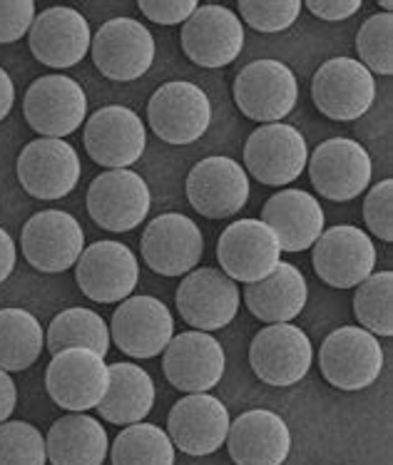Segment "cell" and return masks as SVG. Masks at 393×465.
<instances>
[{"label":"cell","instance_id":"obj_2","mask_svg":"<svg viewBox=\"0 0 393 465\" xmlns=\"http://www.w3.org/2000/svg\"><path fill=\"white\" fill-rule=\"evenodd\" d=\"M152 133L167 144H192L211 124V103L194 83L174 80L154 90L147 104Z\"/></svg>","mask_w":393,"mask_h":465},{"label":"cell","instance_id":"obj_33","mask_svg":"<svg viewBox=\"0 0 393 465\" xmlns=\"http://www.w3.org/2000/svg\"><path fill=\"white\" fill-rule=\"evenodd\" d=\"M113 465H174L170 436L154 423H133L113 443Z\"/></svg>","mask_w":393,"mask_h":465},{"label":"cell","instance_id":"obj_20","mask_svg":"<svg viewBox=\"0 0 393 465\" xmlns=\"http://www.w3.org/2000/svg\"><path fill=\"white\" fill-rule=\"evenodd\" d=\"M244 48V25L224 5H200L182 25L184 55L201 67H227Z\"/></svg>","mask_w":393,"mask_h":465},{"label":"cell","instance_id":"obj_29","mask_svg":"<svg viewBox=\"0 0 393 465\" xmlns=\"http://www.w3.org/2000/svg\"><path fill=\"white\" fill-rule=\"evenodd\" d=\"M45 450L53 465H103L110 453V440L97 418L70 413L50 426Z\"/></svg>","mask_w":393,"mask_h":465},{"label":"cell","instance_id":"obj_10","mask_svg":"<svg viewBox=\"0 0 393 465\" xmlns=\"http://www.w3.org/2000/svg\"><path fill=\"white\" fill-rule=\"evenodd\" d=\"M20 247L30 266L45 274H60L75 266L85 252V232L73 214L45 209L25 222Z\"/></svg>","mask_w":393,"mask_h":465},{"label":"cell","instance_id":"obj_36","mask_svg":"<svg viewBox=\"0 0 393 465\" xmlns=\"http://www.w3.org/2000/svg\"><path fill=\"white\" fill-rule=\"evenodd\" d=\"M48 450L38 428L25 420L0 423V465H45Z\"/></svg>","mask_w":393,"mask_h":465},{"label":"cell","instance_id":"obj_15","mask_svg":"<svg viewBox=\"0 0 393 465\" xmlns=\"http://www.w3.org/2000/svg\"><path fill=\"white\" fill-rule=\"evenodd\" d=\"M85 153L100 167L127 170L140 160L147 147L142 117L125 104L100 107L85 124Z\"/></svg>","mask_w":393,"mask_h":465},{"label":"cell","instance_id":"obj_22","mask_svg":"<svg viewBox=\"0 0 393 465\" xmlns=\"http://www.w3.org/2000/svg\"><path fill=\"white\" fill-rule=\"evenodd\" d=\"M204 254L201 229L192 219L167 212L154 217L142 232V259L154 274L182 276L194 272Z\"/></svg>","mask_w":393,"mask_h":465},{"label":"cell","instance_id":"obj_37","mask_svg":"<svg viewBox=\"0 0 393 465\" xmlns=\"http://www.w3.org/2000/svg\"><path fill=\"white\" fill-rule=\"evenodd\" d=\"M241 20L257 33H284L301 13L299 0H241Z\"/></svg>","mask_w":393,"mask_h":465},{"label":"cell","instance_id":"obj_23","mask_svg":"<svg viewBox=\"0 0 393 465\" xmlns=\"http://www.w3.org/2000/svg\"><path fill=\"white\" fill-rule=\"evenodd\" d=\"M230 411L211 393H190L170 411L167 436L187 456H211L227 443Z\"/></svg>","mask_w":393,"mask_h":465},{"label":"cell","instance_id":"obj_31","mask_svg":"<svg viewBox=\"0 0 393 465\" xmlns=\"http://www.w3.org/2000/svg\"><path fill=\"white\" fill-rule=\"evenodd\" d=\"M45 346L53 356L65 349H90L105 359L110 351V326L93 309L73 306L50 322Z\"/></svg>","mask_w":393,"mask_h":465},{"label":"cell","instance_id":"obj_6","mask_svg":"<svg viewBox=\"0 0 393 465\" xmlns=\"http://www.w3.org/2000/svg\"><path fill=\"white\" fill-rule=\"evenodd\" d=\"M314 361L307 331L294 323L264 326L250 346V363L257 379L274 389H289L304 379Z\"/></svg>","mask_w":393,"mask_h":465},{"label":"cell","instance_id":"obj_40","mask_svg":"<svg viewBox=\"0 0 393 465\" xmlns=\"http://www.w3.org/2000/svg\"><path fill=\"white\" fill-rule=\"evenodd\" d=\"M137 8L160 25H184L194 10L200 8V3L197 0H140Z\"/></svg>","mask_w":393,"mask_h":465},{"label":"cell","instance_id":"obj_18","mask_svg":"<svg viewBox=\"0 0 393 465\" xmlns=\"http://www.w3.org/2000/svg\"><path fill=\"white\" fill-rule=\"evenodd\" d=\"M187 200L201 217H234L250 202V174L231 157H204L187 174Z\"/></svg>","mask_w":393,"mask_h":465},{"label":"cell","instance_id":"obj_21","mask_svg":"<svg viewBox=\"0 0 393 465\" xmlns=\"http://www.w3.org/2000/svg\"><path fill=\"white\" fill-rule=\"evenodd\" d=\"M110 331L123 353L133 359H154L172 341L174 319L160 299L130 296L113 313Z\"/></svg>","mask_w":393,"mask_h":465},{"label":"cell","instance_id":"obj_5","mask_svg":"<svg viewBox=\"0 0 393 465\" xmlns=\"http://www.w3.org/2000/svg\"><path fill=\"white\" fill-rule=\"evenodd\" d=\"M110 386V366L90 349H65L53 356L45 389L60 409L85 413L97 409Z\"/></svg>","mask_w":393,"mask_h":465},{"label":"cell","instance_id":"obj_1","mask_svg":"<svg viewBox=\"0 0 393 465\" xmlns=\"http://www.w3.org/2000/svg\"><path fill=\"white\" fill-rule=\"evenodd\" d=\"M319 369L339 391H364L384 371V349L374 333L361 326H341L324 339Z\"/></svg>","mask_w":393,"mask_h":465},{"label":"cell","instance_id":"obj_12","mask_svg":"<svg viewBox=\"0 0 393 465\" xmlns=\"http://www.w3.org/2000/svg\"><path fill=\"white\" fill-rule=\"evenodd\" d=\"M177 312L184 322L194 326V331H217L234 322V316L240 312L241 294L237 282H231L230 276L201 266L184 276L182 284L177 286Z\"/></svg>","mask_w":393,"mask_h":465},{"label":"cell","instance_id":"obj_7","mask_svg":"<svg viewBox=\"0 0 393 465\" xmlns=\"http://www.w3.org/2000/svg\"><path fill=\"white\" fill-rule=\"evenodd\" d=\"M307 140L291 124H261L244 144V167L267 187H284L299 180L307 170Z\"/></svg>","mask_w":393,"mask_h":465},{"label":"cell","instance_id":"obj_42","mask_svg":"<svg viewBox=\"0 0 393 465\" xmlns=\"http://www.w3.org/2000/svg\"><path fill=\"white\" fill-rule=\"evenodd\" d=\"M15 403H18V389H15L8 371L0 369V423H5L13 416Z\"/></svg>","mask_w":393,"mask_h":465},{"label":"cell","instance_id":"obj_11","mask_svg":"<svg viewBox=\"0 0 393 465\" xmlns=\"http://www.w3.org/2000/svg\"><path fill=\"white\" fill-rule=\"evenodd\" d=\"M309 177L324 200L351 202L371 184L374 164L366 147L349 137H331L311 154Z\"/></svg>","mask_w":393,"mask_h":465},{"label":"cell","instance_id":"obj_13","mask_svg":"<svg viewBox=\"0 0 393 465\" xmlns=\"http://www.w3.org/2000/svg\"><path fill=\"white\" fill-rule=\"evenodd\" d=\"M23 113L40 137L63 140L85 120L87 95L77 80L63 73L43 75L28 87Z\"/></svg>","mask_w":393,"mask_h":465},{"label":"cell","instance_id":"obj_25","mask_svg":"<svg viewBox=\"0 0 393 465\" xmlns=\"http://www.w3.org/2000/svg\"><path fill=\"white\" fill-rule=\"evenodd\" d=\"M164 376L177 391L207 393L224 376L227 356L221 343L204 331H187L172 336L164 349Z\"/></svg>","mask_w":393,"mask_h":465},{"label":"cell","instance_id":"obj_39","mask_svg":"<svg viewBox=\"0 0 393 465\" xmlns=\"http://www.w3.org/2000/svg\"><path fill=\"white\" fill-rule=\"evenodd\" d=\"M35 15L33 0H0V43H15L30 33Z\"/></svg>","mask_w":393,"mask_h":465},{"label":"cell","instance_id":"obj_4","mask_svg":"<svg viewBox=\"0 0 393 465\" xmlns=\"http://www.w3.org/2000/svg\"><path fill=\"white\" fill-rule=\"evenodd\" d=\"M297 75L279 60H254L234 77L237 107L257 123H281L297 107Z\"/></svg>","mask_w":393,"mask_h":465},{"label":"cell","instance_id":"obj_9","mask_svg":"<svg viewBox=\"0 0 393 465\" xmlns=\"http://www.w3.org/2000/svg\"><path fill=\"white\" fill-rule=\"evenodd\" d=\"M80 292L97 304H120L130 299L140 282V264L123 242L103 239L85 247L75 264Z\"/></svg>","mask_w":393,"mask_h":465},{"label":"cell","instance_id":"obj_41","mask_svg":"<svg viewBox=\"0 0 393 465\" xmlns=\"http://www.w3.org/2000/svg\"><path fill=\"white\" fill-rule=\"evenodd\" d=\"M304 8L317 18L336 23V20H346L356 15L359 8H361V0H307Z\"/></svg>","mask_w":393,"mask_h":465},{"label":"cell","instance_id":"obj_30","mask_svg":"<svg viewBox=\"0 0 393 465\" xmlns=\"http://www.w3.org/2000/svg\"><path fill=\"white\" fill-rule=\"evenodd\" d=\"M154 406L152 376L137 363L120 361L110 366V386L103 403L97 406L100 416L115 426L142 423Z\"/></svg>","mask_w":393,"mask_h":465},{"label":"cell","instance_id":"obj_28","mask_svg":"<svg viewBox=\"0 0 393 465\" xmlns=\"http://www.w3.org/2000/svg\"><path fill=\"white\" fill-rule=\"evenodd\" d=\"M309 299L307 279L301 269L279 262L277 269L254 284L244 286V304L264 323H289L304 312Z\"/></svg>","mask_w":393,"mask_h":465},{"label":"cell","instance_id":"obj_27","mask_svg":"<svg viewBox=\"0 0 393 465\" xmlns=\"http://www.w3.org/2000/svg\"><path fill=\"white\" fill-rule=\"evenodd\" d=\"M261 222L279 239L281 252H307L324 232V209L314 194L304 190H281L271 194L261 209Z\"/></svg>","mask_w":393,"mask_h":465},{"label":"cell","instance_id":"obj_17","mask_svg":"<svg viewBox=\"0 0 393 465\" xmlns=\"http://www.w3.org/2000/svg\"><path fill=\"white\" fill-rule=\"evenodd\" d=\"M311 262L324 284L334 289H354L374 274L376 247L361 227L336 224L321 232Z\"/></svg>","mask_w":393,"mask_h":465},{"label":"cell","instance_id":"obj_43","mask_svg":"<svg viewBox=\"0 0 393 465\" xmlns=\"http://www.w3.org/2000/svg\"><path fill=\"white\" fill-rule=\"evenodd\" d=\"M15 262H18V247H15V242L8 232L0 227V284L13 274Z\"/></svg>","mask_w":393,"mask_h":465},{"label":"cell","instance_id":"obj_8","mask_svg":"<svg viewBox=\"0 0 393 465\" xmlns=\"http://www.w3.org/2000/svg\"><path fill=\"white\" fill-rule=\"evenodd\" d=\"M152 207L147 182L133 170H107L97 174L87 190V212L97 227L107 232H133Z\"/></svg>","mask_w":393,"mask_h":465},{"label":"cell","instance_id":"obj_19","mask_svg":"<svg viewBox=\"0 0 393 465\" xmlns=\"http://www.w3.org/2000/svg\"><path fill=\"white\" fill-rule=\"evenodd\" d=\"M18 180L35 200H63L80 182V157L65 140L40 137L23 147L18 157Z\"/></svg>","mask_w":393,"mask_h":465},{"label":"cell","instance_id":"obj_38","mask_svg":"<svg viewBox=\"0 0 393 465\" xmlns=\"http://www.w3.org/2000/svg\"><path fill=\"white\" fill-rule=\"evenodd\" d=\"M364 222L374 237L393 242V180L378 182L364 200Z\"/></svg>","mask_w":393,"mask_h":465},{"label":"cell","instance_id":"obj_45","mask_svg":"<svg viewBox=\"0 0 393 465\" xmlns=\"http://www.w3.org/2000/svg\"><path fill=\"white\" fill-rule=\"evenodd\" d=\"M378 5H381V8H386V13H391V3H388V0H384V3H378Z\"/></svg>","mask_w":393,"mask_h":465},{"label":"cell","instance_id":"obj_24","mask_svg":"<svg viewBox=\"0 0 393 465\" xmlns=\"http://www.w3.org/2000/svg\"><path fill=\"white\" fill-rule=\"evenodd\" d=\"M90 23L80 10L67 5L43 10L30 28V53L53 70H67L83 63V57L90 53Z\"/></svg>","mask_w":393,"mask_h":465},{"label":"cell","instance_id":"obj_44","mask_svg":"<svg viewBox=\"0 0 393 465\" xmlns=\"http://www.w3.org/2000/svg\"><path fill=\"white\" fill-rule=\"evenodd\" d=\"M13 103H15V85H13V80H10L8 70L0 67V123L10 114Z\"/></svg>","mask_w":393,"mask_h":465},{"label":"cell","instance_id":"obj_16","mask_svg":"<svg viewBox=\"0 0 393 465\" xmlns=\"http://www.w3.org/2000/svg\"><path fill=\"white\" fill-rule=\"evenodd\" d=\"M221 272L231 282L254 284L267 279L281 262L277 234L261 219H240L221 232L217 242Z\"/></svg>","mask_w":393,"mask_h":465},{"label":"cell","instance_id":"obj_26","mask_svg":"<svg viewBox=\"0 0 393 465\" xmlns=\"http://www.w3.org/2000/svg\"><path fill=\"white\" fill-rule=\"evenodd\" d=\"M227 448L237 465H284L291 450V433L279 413L254 409L231 420Z\"/></svg>","mask_w":393,"mask_h":465},{"label":"cell","instance_id":"obj_3","mask_svg":"<svg viewBox=\"0 0 393 465\" xmlns=\"http://www.w3.org/2000/svg\"><path fill=\"white\" fill-rule=\"evenodd\" d=\"M311 97L321 114L336 123L364 117L376 100V80L354 57H331L311 80Z\"/></svg>","mask_w":393,"mask_h":465},{"label":"cell","instance_id":"obj_14","mask_svg":"<svg viewBox=\"0 0 393 465\" xmlns=\"http://www.w3.org/2000/svg\"><path fill=\"white\" fill-rule=\"evenodd\" d=\"M90 53L103 75L117 83H133L152 67L154 38L134 18H113L93 35Z\"/></svg>","mask_w":393,"mask_h":465},{"label":"cell","instance_id":"obj_34","mask_svg":"<svg viewBox=\"0 0 393 465\" xmlns=\"http://www.w3.org/2000/svg\"><path fill=\"white\" fill-rule=\"evenodd\" d=\"M354 316L374 336H393V272H374L356 286Z\"/></svg>","mask_w":393,"mask_h":465},{"label":"cell","instance_id":"obj_32","mask_svg":"<svg viewBox=\"0 0 393 465\" xmlns=\"http://www.w3.org/2000/svg\"><path fill=\"white\" fill-rule=\"evenodd\" d=\"M45 346L40 322L20 306L0 309V369L25 371Z\"/></svg>","mask_w":393,"mask_h":465},{"label":"cell","instance_id":"obj_35","mask_svg":"<svg viewBox=\"0 0 393 465\" xmlns=\"http://www.w3.org/2000/svg\"><path fill=\"white\" fill-rule=\"evenodd\" d=\"M356 53L359 63L371 75H393V15L376 13L366 20L356 35Z\"/></svg>","mask_w":393,"mask_h":465}]
</instances>
